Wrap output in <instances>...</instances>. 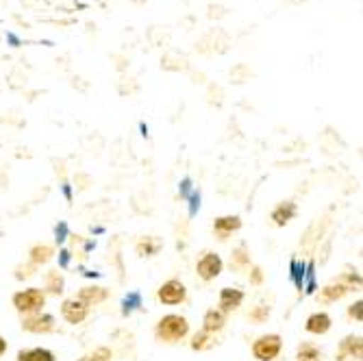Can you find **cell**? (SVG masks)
<instances>
[{"label":"cell","instance_id":"obj_8","mask_svg":"<svg viewBox=\"0 0 363 361\" xmlns=\"http://www.w3.org/2000/svg\"><path fill=\"white\" fill-rule=\"evenodd\" d=\"M350 291V285L346 281H331V283H326L320 294H318V303L322 305H331V303H337L342 301L346 294Z\"/></svg>","mask_w":363,"mask_h":361},{"label":"cell","instance_id":"obj_6","mask_svg":"<svg viewBox=\"0 0 363 361\" xmlns=\"http://www.w3.org/2000/svg\"><path fill=\"white\" fill-rule=\"evenodd\" d=\"M157 299L163 305H181L187 299V287L179 279H170L157 289Z\"/></svg>","mask_w":363,"mask_h":361},{"label":"cell","instance_id":"obj_13","mask_svg":"<svg viewBox=\"0 0 363 361\" xmlns=\"http://www.w3.org/2000/svg\"><path fill=\"white\" fill-rule=\"evenodd\" d=\"M81 303H85L87 307H96L101 305L109 299V289L105 287H98V285H85L79 289V296H77Z\"/></svg>","mask_w":363,"mask_h":361},{"label":"cell","instance_id":"obj_1","mask_svg":"<svg viewBox=\"0 0 363 361\" xmlns=\"http://www.w3.org/2000/svg\"><path fill=\"white\" fill-rule=\"evenodd\" d=\"M187 333H189V322L185 316H179V313L163 316L155 326V338L161 344H177L185 340Z\"/></svg>","mask_w":363,"mask_h":361},{"label":"cell","instance_id":"obj_17","mask_svg":"<svg viewBox=\"0 0 363 361\" xmlns=\"http://www.w3.org/2000/svg\"><path fill=\"white\" fill-rule=\"evenodd\" d=\"M324 352L313 342H301L298 350H296V361H322Z\"/></svg>","mask_w":363,"mask_h":361},{"label":"cell","instance_id":"obj_18","mask_svg":"<svg viewBox=\"0 0 363 361\" xmlns=\"http://www.w3.org/2000/svg\"><path fill=\"white\" fill-rule=\"evenodd\" d=\"M16 361H57V357L48 348H24L18 352Z\"/></svg>","mask_w":363,"mask_h":361},{"label":"cell","instance_id":"obj_15","mask_svg":"<svg viewBox=\"0 0 363 361\" xmlns=\"http://www.w3.org/2000/svg\"><path fill=\"white\" fill-rule=\"evenodd\" d=\"M296 205L291 203V201H285V203H279L274 209H272V213H270V220L277 224V226H285V224H289V220H294V216H296Z\"/></svg>","mask_w":363,"mask_h":361},{"label":"cell","instance_id":"obj_22","mask_svg":"<svg viewBox=\"0 0 363 361\" xmlns=\"http://www.w3.org/2000/svg\"><path fill=\"white\" fill-rule=\"evenodd\" d=\"M159 246H161V244L150 246V238H146L144 242H140V244H138V252H140L142 257H146V255H155V252L159 250Z\"/></svg>","mask_w":363,"mask_h":361},{"label":"cell","instance_id":"obj_14","mask_svg":"<svg viewBox=\"0 0 363 361\" xmlns=\"http://www.w3.org/2000/svg\"><path fill=\"white\" fill-rule=\"evenodd\" d=\"M55 257V248L50 244H35L30 250H28V261H30V266H46L48 261Z\"/></svg>","mask_w":363,"mask_h":361},{"label":"cell","instance_id":"obj_2","mask_svg":"<svg viewBox=\"0 0 363 361\" xmlns=\"http://www.w3.org/2000/svg\"><path fill=\"white\" fill-rule=\"evenodd\" d=\"M13 307L18 313L22 316H30V313H38L44 309L46 305V291L40 289V287H28V289H20L13 294L11 299Z\"/></svg>","mask_w":363,"mask_h":361},{"label":"cell","instance_id":"obj_23","mask_svg":"<svg viewBox=\"0 0 363 361\" xmlns=\"http://www.w3.org/2000/svg\"><path fill=\"white\" fill-rule=\"evenodd\" d=\"M268 316H270V307H266V305H259V307L250 313V318L257 320V322H263Z\"/></svg>","mask_w":363,"mask_h":361},{"label":"cell","instance_id":"obj_26","mask_svg":"<svg viewBox=\"0 0 363 361\" xmlns=\"http://www.w3.org/2000/svg\"><path fill=\"white\" fill-rule=\"evenodd\" d=\"M5 352H7V340L0 335V357H3Z\"/></svg>","mask_w":363,"mask_h":361},{"label":"cell","instance_id":"obj_5","mask_svg":"<svg viewBox=\"0 0 363 361\" xmlns=\"http://www.w3.org/2000/svg\"><path fill=\"white\" fill-rule=\"evenodd\" d=\"M57 329L55 318L50 313L38 311V313H30V316H22V331L26 333H52Z\"/></svg>","mask_w":363,"mask_h":361},{"label":"cell","instance_id":"obj_12","mask_svg":"<svg viewBox=\"0 0 363 361\" xmlns=\"http://www.w3.org/2000/svg\"><path fill=\"white\" fill-rule=\"evenodd\" d=\"M361 359L363 357V340L361 335H348L340 342V348H337V361H344V359Z\"/></svg>","mask_w":363,"mask_h":361},{"label":"cell","instance_id":"obj_19","mask_svg":"<svg viewBox=\"0 0 363 361\" xmlns=\"http://www.w3.org/2000/svg\"><path fill=\"white\" fill-rule=\"evenodd\" d=\"M63 285H65V281H63V274L59 270L46 272V289L44 291L52 294V296H59V294H63Z\"/></svg>","mask_w":363,"mask_h":361},{"label":"cell","instance_id":"obj_4","mask_svg":"<svg viewBox=\"0 0 363 361\" xmlns=\"http://www.w3.org/2000/svg\"><path fill=\"white\" fill-rule=\"evenodd\" d=\"M222 268H224V261L220 259L218 252H211V250H205L201 255V259L196 261V272L203 281H213L222 274Z\"/></svg>","mask_w":363,"mask_h":361},{"label":"cell","instance_id":"obj_7","mask_svg":"<svg viewBox=\"0 0 363 361\" xmlns=\"http://www.w3.org/2000/svg\"><path fill=\"white\" fill-rule=\"evenodd\" d=\"M61 316L65 322H70V324H81L87 320L89 316V307L85 303H81L77 296L74 299H65L61 303Z\"/></svg>","mask_w":363,"mask_h":361},{"label":"cell","instance_id":"obj_24","mask_svg":"<svg viewBox=\"0 0 363 361\" xmlns=\"http://www.w3.org/2000/svg\"><path fill=\"white\" fill-rule=\"evenodd\" d=\"M361 307H363V303H361V301H357L354 305H350V307H348V318H350V320L361 322Z\"/></svg>","mask_w":363,"mask_h":361},{"label":"cell","instance_id":"obj_20","mask_svg":"<svg viewBox=\"0 0 363 361\" xmlns=\"http://www.w3.org/2000/svg\"><path fill=\"white\" fill-rule=\"evenodd\" d=\"M216 344V335L207 333V331H201L191 338V348L194 350H209L211 346Z\"/></svg>","mask_w":363,"mask_h":361},{"label":"cell","instance_id":"obj_25","mask_svg":"<svg viewBox=\"0 0 363 361\" xmlns=\"http://www.w3.org/2000/svg\"><path fill=\"white\" fill-rule=\"evenodd\" d=\"M246 261H248V259L244 257V246H242V248L235 252V264H238V266H242V264H246Z\"/></svg>","mask_w":363,"mask_h":361},{"label":"cell","instance_id":"obj_11","mask_svg":"<svg viewBox=\"0 0 363 361\" xmlns=\"http://www.w3.org/2000/svg\"><path fill=\"white\" fill-rule=\"evenodd\" d=\"M331 326H333V320L331 316H328L326 311H315L307 318L305 322V331L311 333V335H324L331 331Z\"/></svg>","mask_w":363,"mask_h":361},{"label":"cell","instance_id":"obj_9","mask_svg":"<svg viewBox=\"0 0 363 361\" xmlns=\"http://www.w3.org/2000/svg\"><path fill=\"white\" fill-rule=\"evenodd\" d=\"M244 303V291L238 287H222L220 289V301H218V309L226 316V313H233L242 307Z\"/></svg>","mask_w":363,"mask_h":361},{"label":"cell","instance_id":"obj_21","mask_svg":"<svg viewBox=\"0 0 363 361\" xmlns=\"http://www.w3.org/2000/svg\"><path fill=\"white\" fill-rule=\"evenodd\" d=\"M109 359H111V352L107 348H98V350H94L91 355H87V357H83L79 361H109Z\"/></svg>","mask_w":363,"mask_h":361},{"label":"cell","instance_id":"obj_3","mask_svg":"<svg viewBox=\"0 0 363 361\" xmlns=\"http://www.w3.org/2000/svg\"><path fill=\"white\" fill-rule=\"evenodd\" d=\"M283 350V340L279 333L261 335L252 342V357L257 361H274Z\"/></svg>","mask_w":363,"mask_h":361},{"label":"cell","instance_id":"obj_27","mask_svg":"<svg viewBox=\"0 0 363 361\" xmlns=\"http://www.w3.org/2000/svg\"><path fill=\"white\" fill-rule=\"evenodd\" d=\"M252 281H255V283L261 281V270H259V268H255V279H252Z\"/></svg>","mask_w":363,"mask_h":361},{"label":"cell","instance_id":"obj_16","mask_svg":"<svg viewBox=\"0 0 363 361\" xmlns=\"http://www.w3.org/2000/svg\"><path fill=\"white\" fill-rule=\"evenodd\" d=\"M224 324H226V316L220 309H209L203 318V331L216 335L224 329Z\"/></svg>","mask_w":363,"mask_h":361},{"label":"cell","instance_id":"obj_10","mask_svg":"<svg viewBox=\"0 0 363 361\" xmlns=\"http://www.w3.org/2000/svg\"><path fill=\"white\" fill-rule=\"evenodd\" d=\"M240 228H242V218L240 216H220L213 222V233L222 242L228 240L235 231H240Z\"/></svg>","mask_w":363,"mask_h":361}]
</instances>
